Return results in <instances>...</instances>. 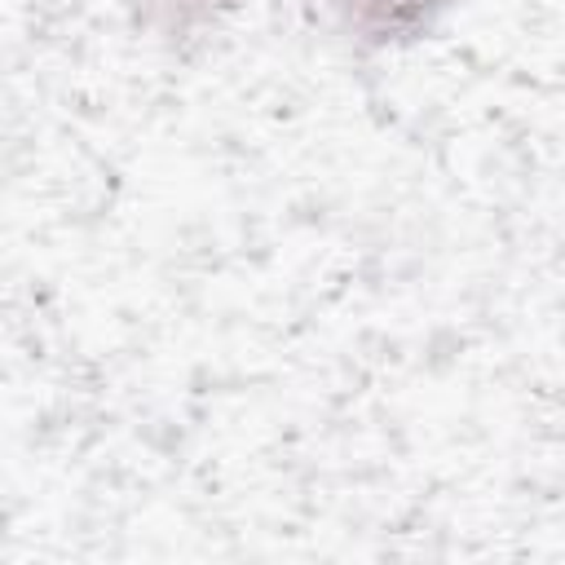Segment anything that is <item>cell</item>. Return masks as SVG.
Masks as SVG:
<instances>
[{"mask_svg": "<svg viewBox=\"0 0 565 565\" xmlns=\"http://www.w3.org/2000/svg\"><path fill=\"white\" fill-rule=\"evenodd\" d=\"M349 31H358L371 44L411 40L433 22V9L441 0H335Z\"/></svg>", "mask_w": 565, "mask_h": 565, "instance_id": "6da1fadb", "label": "cell"}, {"mask_svg": "<svg viewBox=\"0 0 565 565\" xmlns=\"http://www.w3.org/2000/svg\"><path fill=\"white\" fill-rule=\"evenodd\" d=\"M137 9H141V18L146 22H154V26H163V31H185V26H194V22H207L221 4H230V0H132Z\"/></svg>", "mask_w": 565, "mask_h": 565, "instance_id": "7a4b0ae2", "label": "cell"}]
</instances>
